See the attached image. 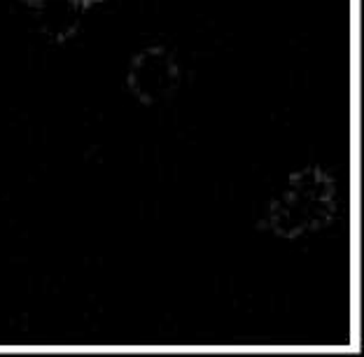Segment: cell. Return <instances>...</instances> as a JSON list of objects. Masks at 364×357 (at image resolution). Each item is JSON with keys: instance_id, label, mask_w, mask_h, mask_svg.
<instances>
[{"instance_id": "6da1fadb", "label": "cell", "mask_w": 364, "mask_h": 357, "mask_svg": "<svg viewBox=\"0 0 364 357\" xmlns=\"http://www.w3.org/2000/svg\"><path fill=\"white\" fill-rule=\"evenodd\" d=\"M336 218V182L320 166H306L287 178L285 189L269 203L259 227L292 240L320 231Z\"/></svg>"}, {"instance_id": "7a4b0ae2", "label": "cell", "mask_w": 364, "mask_h": 357, "mask_svg": "<svg viewBox=\"0 0 364 357\" xmlns=\"http://www.w3.org/2000/svg\"><path fill=\"white\" fill-rule=\"evenodd\" d=\"M182 82V70L171 49L161 45L145 47L129 65L127 85L143 105H159L176 94Z\"/></svg>"}, {"instance_id": "3957f363", "label": "cell", "mask_w": 364, "mask_h": 357, "mask_svg": "<svg viewBox=\"0 0 364 357\" xmlns=\"http://www.w3.org/2000/svg\"><path fill=\"white\" fill-rule=\"evenodd\" d=\"M33 12L38 19V31L52 43H65L75 36L82 14H85V10L73 0H47L43 7Z\"/></svg>"}, {"instance_id": "277c9868", "label": "cell", "mask_w": 364, "mask_h": 357, "mask_svg": "<svg viewBox=\"0 0 364 357\" xmlns=\"http://www.w3.org/2000/svg\"><path fill=\"white\" fill-rule=\"evenodd\" d=\"M73 3H77L82 10H89L91 5H98V3H105V0H73Z\"/></svg>"}, {"instance_id": "5b68a950", "label": "cell", "mask_w": 364, "mask_h": 357, "mask_svg": "<svg viewBox=\"0 0 364 357\" xmlns=\"http://www.w3.org/2000/svg\"><path fill=\"white\" fill-rule=\"evenodd\" d=\"M21 3L26 7H31V10H38V7H43L47 0H21Z\"/></svg>"}]
</instances>
